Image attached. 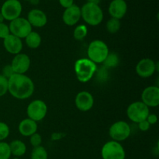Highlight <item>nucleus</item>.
Returning a JSON list of instances; mask_svg holds the SVG:
<instances>
[{
	"mask_svg": "<svg viewBox=\"0 0 159 159\" xmlns=\"http://www.w3.org/2000/svg\"><path fill=\"white\" fill-rule=\"evenodd\" d=\"M3 45L5 49L12 55L19 54L23 49V42L21 39L11 34L3 39Z\"/></svg>",
	"mask_w": 159,
	"mask_h": 159,
	"instance_id": "obj_18",
	"label": "nucleus"
},
{
	"mask_svg": "<svg viewBox=\"0 0 159 159\" xmlns=\"http://www.w3.org/2000/svg\"><path fill=\"white\" fill-rule=\"evenodd\" d=\"M148 123L150 125H155L158 122V116L155 114H148L147 118H146Z\"/></svg>",
	"mask_w": 159,
	"mask_h": 159,
	"instance_id": "obj_33",
	"label": "nucleus"
},
{
	"mask_svg": "<svg viewBox=\"0 0 159 159\" xmlns=\"http://www.w3.org/2000/svg\"><path fill=\"white\" fill-rule=\"evenodd\" d=\"M76 108L81 112H88L94 104V98L91 93L88 91H80L77 94L75 99Z\"/></svg>",
	"mask_w": 159,
	"mask_h": 159,
	"instance_id": "obj_13",
	"label": "nucleus"
},
{
	"mask_svg": "<svg viewBox=\"0 0 159 159\" xmlns=\"http://www.w3.org/2000/svg\"><path fill=\"white\" fill-rule=\"evenodd\" d=\"M157 65L155 61L149 58H144L140 60L136 65V72L139 76L148 78L152 76L157 70Z\"/></svg>",
	"mask_w": 159,
	"mask_h": 159,
	"instance_id": "obj_11",
	"label": "nucleus"
},
{
	"mask_svg": "<svg viewBox=\"0 0 159 159\" xmlns=\"http://www.w3.org/2000/svg\"><path fill=\"white\" fill-rule=\"evenodd\" d=\"M142 159H146V158H142Z\"/></svg>",
	"mask_w": 159,
	"mask_h": 159,
	"instance_id": "obj_39",
	"label": "nucleus"
},
{
	"mask_svg": "<svg viewBox=\"0 0 159 159\" xmlns=\"http://www.w3.org/2000/svg\"><path fill=\"white\" fill-rule=\"evenodd\" d=\"M10 132L9 126L4 122H0V141L7 138Z\"/></svg>",
	"mask_w": 159,
	"mask_h": 159,
	"instance_id": "obj_27",
	"label": "nucleus"
},
{
	"mask_svg": "<svg viewBox=\"0 0 159 159\" xmlns=\"http://www.w3.org/2000/svg\"><path fill=\"white\" fill-rule=\"evenodd\" d=\"M25 1H29V2H31L32 0H25Z\"/></svg>",
	"mask_w": 159,
	"mask_h": 159,
	"instance_id": "obj_38",
	"label": "nucleus"
},
{
	"mask_svg": "<svg viewBox=\"0 0 159 159\" xmlns=\"http://www.w3.org/2000/svg\"><path fill=\"white\" fill-rule=\"evenodd\" d=\"M101 156L102 159H125L126 152L120 142L112 140L102 146Z\"/></svg>",
	"mask_w": 159,
	"mask_h": 159,
	"instance_id": "obj_5",
	"label": "nucleus"
},
{
	"mask_svg": "<svg viewBox=\"0 0 159 159\" xmlns=\"http://www.w3.org/2000/svg\"><path fill=\"white\" fill-rule=\"evenodd\" d=\"M81 18V8L75 4L65 9L62 15V20L65 24L70 26L77 24Z\"/></svg>",
	"mask_w": 159,
	"mask_h": 159,
	"instance_id": "obj_15",
	"label": "nucleus"
},
{
	"mask_svg": "<svg viewBox=\"0 0 159 159\" xmlns=\"http://www.w3.org/2000/svg\"><path fill=\"white\" fill-rule=\"evenodd\" d=\"M138 128H139L140 130L143 131V132H146V131H148L149 129H150L151 125L149 124L148 122L146 119L140 122V123H138Z\"/></svg>",
	"mask_w": 159,
	"mask_h": 159,
	"instance_id": "obj_32",
	"label": "nucleus"
},
{
	"mask_svg": "<svg viewBox=\"0 0 159 159\" xmlns=\"http://www.w3.org/2000/svg\"><path fill=\"white\" fill-rule=\"evenodd\" d=\"M9 27L10 34L20 39L25 38L32 31V26L27 19L21 17L10 21Z\"/></svg>",
	"mask_w": 159,
	"mask_h": 159,
	"instance_id": "obj_7",
	"label": "nucleus"
},
{
	"mask_svg": "<svg viewBox=\"0 0 159 159\" xmlns=\"http://www.w3.org/2000/svg\"><path fill=\"white\" fill-rule=\"evenodd\" d=\"M31 159H48V154L47 150L43 146H38L34 147L30 155Z\"/></svg>",
	"mask_w": 159,
	"mask_h": 159,
	"instance_id": "obj_22",
	"label": "nucleus"
},
{
	"mask_svg": "<svg viewBox=\"0 0 159 159\" xmlns=\"http://www.w3.org/2000/svg\"><path fill=\"white\" fill-rule=\"evenodd\" d=\"M15 73L24 74L29 70L30 66V59L24 53H19L15 55L10 64Z\"/></svg>",
	"mask_w": 159,
	"mask_h": 159,
	"instance_id": "obj_14",
	"label": "nucleus"
},
{
	"mask_svg": "<svg viewBox=\"0 0 159 159\" xmlns=\"http://www.w3.org/2000/svg\"><path fill=\"white\" fill-rule=\"evenodd\" d=\"M41 36L37 32L33 31L25 37V42L26 45L32 49L38 48L41 44Z\"/></svg>",
	"mask_w": 159,
	"mask_h": 159,
	"instance_id": "obj_21",
	"label": "nucleus"
},
{
	"mask_svg": "<svg viewBox=\"0 0 159 159\" xmlns=\"http://www.w3.org/2000/svg\"><path fill=\"white\" fill-rule=\"evenodd\" d=\"M100 2L101 0H87V2L93 3V4H96V5H99Z\"/></svg>",
	"mask_w": 159,
	"mask_h": 159,
	"instance_id": "obj_35",
	"label": "nucleus"
},
{
	"mask_svg": "<svg viewBox=\"0 0 159 159\" xmlns=\"http://www.w3.org/2000/svg\"><path fill=\"white\" fill-rule=\"evenodd\" d=\"M108 12L113 18L121 20L127 12V4L125 0H112L108 8Z\"/></svg>",
	"mask_w": 159,
	"mask_h": 159,
	"instance_id": "obj_16",
	"label": "nucleus"
},
{
	"mask_svg": "<svg viewBox=\"0 0 159 159\" xmlns=\"http://www.w3.org/2000/svg\"><path fill=\"white\" fill-rule=\"evenodd\" d=\"M48 113V105L41 100H34L31 101L26 108L28 118L35 122L43 119Z\"/></svg>",
	"mask_w": 159,
	"mask_h": 159,
	"instance_id": "obj_10",
	"label": "nucleus"
},
{
	"mask_svg": "<svg viewBox=\"0 0 159 159\" xmlns=\"http://www.w3.org/2000/svg\"><path fill=\"white\" fill-rule=\"evenodd\" d=\"M30 142L34 147L40 146L42 143V137L40 134L35 132L30 137Z\"/></svg>",
	"mask_w": 159,
	"mask_h": 159,
	"instance_id": "obj_29",
	"label": "nucleus"
},
{
	"mask_svg": "<svg viewBox=\"0 0 159 159\" xmlns=\"http://www.w3.org/2000/svg\"><path fill=\"white\" fill-rule=\"evenodd\" d=\"M37 122L27 118L22 120L19 124V132L23 137H30L32 134L37 132Z\"/></svg>",
	"mask_w": 159,
	"mask_h": 159,
	"instance_id": "obj_19",
	"label": "nucleus"
},
{
	"mask_svg": "<svg viewBox=\"0 0 159 159\" xmlns=\"http://www.w3.org/2000/svg\"><path fill=\"white\" fill-rule=\"evenodd\" d=\"M102 63L106 69L114 68V67L117 66L118 63H119V57L116 53H109Z\"/></svg>",
	"mask_w": 159,
	"mask_h": 159,
	"instance_id": "obj_25",
	"label": "nucleus"
},
{
	"mask_svg": "<svg viewBox=\"0 0 159 159\" xmlns=\"http://www.w3.org/2000/svg\"><path fill=\"white\" fill-rule=\"evenodd\" d=\"M149 114V108L142 101H134L128 106L127 109V117L130 121L135 123L145 120Z\"/></svg>",
	"mask_w": 159,
	"mask_h": 159,
	"instance_id": "obj_6",
	"label": "nucleus"
},
{
	"mask_svg": "<svg viewBox=\"0 0 159 159\" xmlns=\"http://www.w3.org/2000/svg\"><path fill=\"white\" fill-rule=\"evenodd\" d=\"M8 92V79L2 75H0V97Z\"/></svg>",
	"mask_w": 159,
	"mask_h": 159,
	"instance_id": "obj_28",
	"label": "nucleus"
},
{
	"mask_svg": "<svg viewBox=\"0 0 159 159\" xmlns=\"http://www.w3.org/2000/svg\"><path fill=\"white\" fill-rule=\"evenodd\" d=\"M4 20H5L4 17H3L2 14V13H1V12H0V23H4Z\"/></svg>",
	"mask_w": 159,
	"mask_h": 159,
	"instance_id": "obj_36",
	"label": "nucleus"
},
{
	"mask_svg": "<svg viewBox=\"0 0 159 159\" xmlns=\"http://www.w3.org/2000/svg\"><path fill=\"white\" fill-rule=\"evenodd\" d=\"M10 34L9 25L5 23H0V38L5 39Z\"/></svg>",
	"mask_w": 159,
	"mask_h": 159,
	"instance_id": "obj_30",
	"label": "nucleus"
},
{
	"mask_svg": "<svg viewBox=\"0 0 159 159\" xmlns=\"http://www.w3.org/2000/svg\"><path fill=\"white\" fill-rule=\"evenodd\" d=\"M11 155L12 154L9 143L0 141V159H9Z\"/></svg>",
	"mask_w": 159,
	"mask_h": 159,
	"instance_id": "obj_26",
	"label": "nucleus"
},
{
	"mask_svg": "<svg viewBox=\"0 0 159 159\" xmlns=\"http://www.w3.org/2000/svg\"><path fill=\"white\" fill-rule=\"evenodd\" d=\"M87 34H88V28L86 25L79 24L75 28L73 37L76 41H82L86 37Z\"/></svg>",
	"mask_w": 159,
	"mask_h": 159,
	"instance_id": "obj_23",
	"label": "nucleus"
},
{
	"mask_svg": "<svg viewBox=\"0 0 159 159\" xmlns=\"http://www.w3.org/2000/svg\"><path fill=\"white\" fill-rule=\"evenodd\" d=\"M110 53L107 44L102 40H94L89 45L87 48L88 59L97 64L102 63Z\"/></svg>",
	"mask_w": 159,
	"mask_h": 159,
	"instance_id": "obj_4",
	"label": "nucleus"
},
{
	"mask_svg": "<svg viewBox=\"0 0 159 159\" xmlns=\"http://www.w3.org/2000/svg\"><path fill=\"white\" fill-rule=\"evenodd\" d=\"M14 73H15V72H14L12 65H6V66L3 68L2 74V76H4L6 78H7V79H9V77H11V76L14 74Z\"/></svg>",
	"mask_w": 159,
	"mask_h": 159,
	"instance_id": "obj_31",
	"label": "nucleus"
},
{
	"mask_svg": "<svg viewBox=\"0 0 159 159\" xmlns=\"http://www.w3.org/2000/svg\"><path fill=\"white\" fill-rule=\"evenodd\" d=\"M34 82L25 74L14 73L8 79V92L16 99H27L34 94Z\"/></svg>",
	"mask_w": 159,
	"mask_h": 159,
	"instance_id": "obj_1",
	"label": "nucleus"
},
{
	"mask_svg": "<svg viewBox=\"0 0 159 159\" xmlns=\"http://www.w3.org/2000/svg\"><path fill=\"white\" fill-rule=\"evenodd\" d=\"M131 133L130 126L127 122L117 121L112 124L110 127L109 134L112 140L120 142L127 140Z\"/></svg>",
	"mask_w": 159,
	"mask_h": 159,
	"instance_id": "obj_9",
	"label": "nucleus"
},
{
	"mask_svg": "<svg viewBox=\"0 0 159 159\" xmlns=\"http://www.w3.org/2000/svg\"><path fill=\"white\" fill-rule=\"evenodd\" d=\"M82 20L90 26H97L103 20V11L99 5L86 2L81 7Z\"/></svg>",
	"mask_w": 159,
	"mask_h": 159,
	"instance_id": "obj_3",
	"label": "nucleus"
},
{
	"mask_svg": "<svg viewBox=\"0 0 159 159\" xmlns=\"http://www.w3.org/2000/svg\"><path fill=\"white\" fill-rule=\"evenodd\" d=\"M13 159H19V158H18V157H14Z\"/></svg>",
	"mask_w": 159,
	"mask_h": 159,
	"instance_id": "obj_37",
	"label": "nucleus"
},
{
	"mask_svg": "<svg viewBox=\"0 0 159 159\" xmlns=\"http://www.w3.org/2000/svg\"><path fill=\"white\" fill-rule=\"evenodd\" d=\"M141 101L148 107L155 108L159 104V88L157 86H150L143 90Z\"/></svg>",
	"mask_w": 159,
	"mask_h": 159,
	"instance_id": "obj_12",
	"label": "nucleus"
},
{
	"mask_svg": "<svg viewBox=\"0 0 159 159\" xmlns=\"http://www.w3.org/2000/svg\"><path fill=\"white\" fill-rule=\"evenodd\" d=\"M59 4L65 9L70 7L74 4V0H58Z\"/></svg>",
	"mask_w": 159,
	"mask_h": 159,
	"instance_id": "obj_34",
	"label": "nucleus"
},
{
	"mask_svg": "<svg viewBox=\"0 0 159 159\" xmlns=\"http://www.w3.org/2000/svg\"><path fill=\"white\" fill-rule=\"evenodd\" d=\"M23 6L19 0H6L2 5L1 13L6 20L12 21L20 17Z\"/></svg>",
	"mask_w": 159,
	"mask_h": 159,
	"instance_id": "obj_8",
	"label": "nucleus"
},
{
	"mask_svg": "<svg viewBox=\"0 0 159 159\" xmlns=\"http://www.w3.org/2000/svg\"><path fill=\"white\" fill-rule=\"evenodd\" d=\"M27 20L30 25L35 27H43L48 23V17L41 9H33L28 12Z\"/></svg>",
	"mask_w": 159,
	"mask_h": 159,
	"instance_id": "obj_17",
	"label": "nucleus"
},
{
	"mask_svg": "<svg viewBox=\"0 0 159 159\" xmlns=\"http://www.w3.org/2000/svg\"><path fill=\"white\" fill-rule=\"evenodd\" d=\"M75 73L78 80L87 83L93 77L97 71V65L88 58H81L75 61L74 65Z\"/></svg>",
	"mask_w": 159,
	"mask_h": 159,
	"instance_id": "obj_2",
	"label": "nucleus"
},
{
	"mask_svg": "<svg viewBox=\"0 0 159 159\" xmlns=\"http://www.w3.org/2000/svg\"><path fill=\"white\" fill-rule=\"evenodd\" d=\"M120 20L113 18V17H111L107 22V24H106V28H107V31L110 34H115V33L118 32L120 29Z\"/></svg>",
	"mask_w": 159,
	"mask_h": 159,
	"instance_id": "obj_24",
	"label": "nucleus"
},
{
	"mask_svg": "<svg viewBox=\"0 0 159 159\" xmlns=\"http://www.w3.org/2000/svg\"><path fill=\"white\" fill-rule=\"evenodd\" d=\"M9 144L11 154L15 157H21L24 155L26 151V146L22 140H14Z\"/></svg>",
	"mask_w": 159,
	"mask_h": 159,
	"instance_id": "obj_20",
	"label": "nucleus"
}]
</instances>
